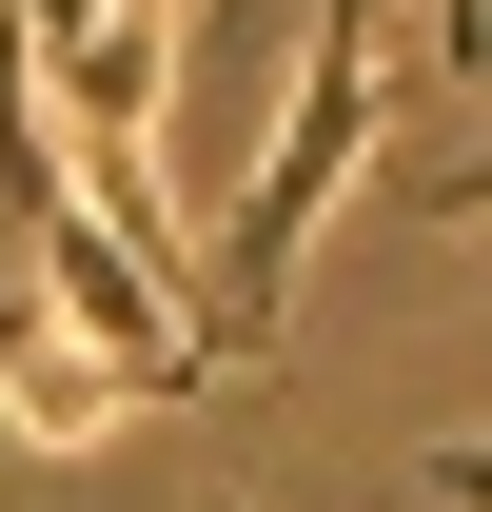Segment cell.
<instances>
[{
	"label": "cell",
	"instance_id": "5",
	"mask_svg": "<svg viewBox=\"0 0 492 512\" xmlns=\"http://www.w3.org/2000/svg\"><path fill=\"white\" fill-rule=\"evenodd\" d=\"M158 20H178V0H158Z\"/></svg>",
	"mask_w": 492,
	"mask_h": 512
},
{
	"label": "cell",
	"instance_id": "2",
	"mask_svg": "<svg viewBox=\"0 0 492 512\" xmlns=\"http://www.w3.org/2000/svg\"><path fill=\"white\" fill-rule=\"evenodd\" d=\"M119 414H138V394L99 375V355H79L40 296H0V434H20V453H99Z\"/></svg>",
	"mask_w": 492,
	"mask_h": 512
},
{
	"label": "cell",
	"instance_id": "3",
	"mask_svg": "<svg viewBox=\"0 0 492 512\" xmlns=\"http://www.w3.org/2000/svg\"><path fill=\"white\" fill-rule=\"evenodd\" d=\"M414 60L453 79V99H492V0H414Z\"/></svg>",
	"mask_w": 492,
	"mask_h": 512
},
{
	"label": "cell",
	"instance_id": "1",
	"mask_svg": "<svg viewBox=\"0 0 492 512\" xmlns=\"http://www.w3.org/2000/svg\"><path fill=\"white\" fill-rule=\"evenodd\" d=\"M374 0H315V60H296V99H276V138H256V178H237V217H217V256H197V375H237V355H276L296 335V256H315V217L374 178Z\"/></svg>",
	"mask_w": 492,
	"mask_h": 512
},
{
	"label": "cell",
	"instance_id": "4",
	"mask_svg": "<svg viewBox=\"0 0 492 512\" xmlns=\"http://www.w3.org/2000/svg\"><path fill=\"white\" fill-rule=\"evenodd\" d=\"M433 512H492V434H433Z\"/></svg>",
	"mask_w": 492,
	"mask_h": 512
}]
</instances>
